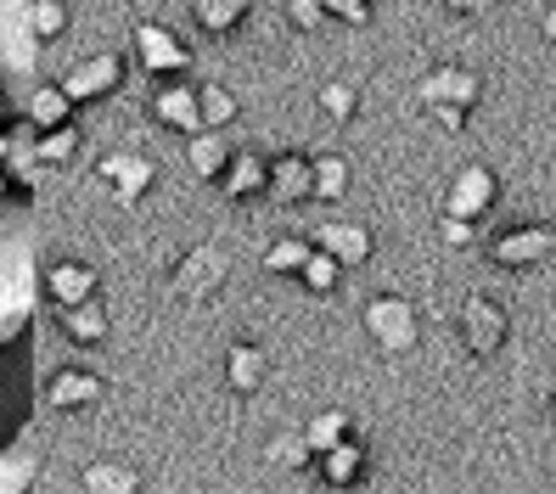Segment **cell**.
<instances>
[{
  "mask_svg": "<svg viewBox=\"0 0 556 494\" xmlns=\"http://www.w3.org/2000/svg\"><path fill=\"white\" fill-rule=\"evenodd\" d=\"M40 299V219L35 203L0 197V349L17 343V332L35 315Z\"/></svg>",
  "mask_w": 556,
  "mask_h": 494,
  "instance_id": "6da1fadb",
  "label": "cell"
},
{
  "mask_svg": "<svg viewBox=\"0 0 556 494\" xmlns=\"http://www.w3.org/2000/svg\"><path fill=\"white\" fill-rule=\"evenodd\" d=\"M489 7H495V0H450V12H462V17H478Z\"/></svg>",
  "mask_w": 556,
  "mask_h": 494,
  "instance_id": "44dd1931",
  "label": "cell"
},
{
  "mask_svg": "<svg viewBox=\"0 0 556 494\" xmlns=\"http://www.w3.org/2000/svg\"><path fill=\"white\" fill-rule=\"evenodd\" d=\"M40 85V0H0V102L23 118Z\"/></svg>",
  "mask_w": 556,
  "mask_h": 494,
  "instance_id": "7a4b0ae2",
  "label": "cell"
},
{
  "mask_svg": "<svg viewBox=\"0 0 556 494\" xmlns=\"http://www.w3.org/2000/svg\"><path fill=\"white\" fill-rule=\"evenodd\" d=\"M0 163H7V136H0ZM0 197H7V169H0Z\"/></svg>",
  "mask_w": 556,
  "mask_h": 494,
  "instance_id": "603a6c76",
  "label": "cell"
},
{
  "mask_svg": "<svg viewBox=\"0 0 556 494\" xmlns=\"http://www.w3.org/2000/svg\"><path fill=\"white\" fill-rule=\"evenodd\" d=\"M315 248L309 242H276V253H270V270H304V258H309Z\"/></svg>",
  "mask_w": 556,
  "mask_h": 494,
  "instance_id": "ac0fdd59",
  "label": "cell"
},
{
  "mask_svg": "<svg viewBox=\"0 0 556 494\" xmlns=\"http://www.w3.org/2000/svg\"><path fill=\"white\" fill-rule=\"evenodd\" d=\"M366 326H371V338H377L388 354H400V349L416 343V315H410L405 299H377V304L366 309Z\"/></svg>",
  "mask_w": 556,
  "mask_h": 494,
  "instance_id": "8992f818",
  "label": "cell"
},
{
  "mask_svg": "<svg viewBox=\"0 0 556 494\" xmlns=\"http://www.w3.org/2000/svg\"><path fill=\"white\" fill-rule=\"evenodd\" d=\"M320 102H326V113H332V118H349V113H354V90H349V85H332Z\"/></svg>",
  "mask_w": 556,
  "mask_h": 494,
  "instance_id": "ffe728a7",
  "label": "cell"
},
{
  "mask_svg": "<svg viewBox=\"0 0 556 494\" xmlns=\"http://www.w3.org/2000/svg\"><path fill=\"white\" fill-rule=\"evenodd\" d=\"M545 416H551V421H556V393H551V405H545Z\"/></svg>",
  "mask_w": 556,
  "mask_h": 494,
  "instance_id": "cb8c5ba5",
  "label": "cell"
},
{
  "mask_svg": "<svg viewBox=\"0 0 556 494\" xmlns=\"http://www.w3.org/2000/svg\"><path fill=\"white\" fill-rule=\"evenodd\" d=\"M28 483H35V449H28V439H17L0 455V489H28Z\"/></svg>",
  "mask_w": 556,
  "mask_h": 494,
  "instance_id": "8fae6325",
  "label": "cell"
},
{
  "mask_svg": "<svg viewBox=\"0 0 556 494\" xmlns=\"http://www.w3.org/2000/svg\"><path fill=\"white\" fill-rule=\"evenodd\" d=\"M556 253V230L551 225H511L495 237V248H489V258H495L501 270H534L545 265V258Z\"/></svg>",
  "mask_w": 556,
  "mask_h": 494,
  "instance_id": "3957f363",
  "label": "cell"
},
{
  "mask_svg": "<svg viewBox=\"0 0 556 494\" xmlns=\"http://www.w3.org/2000/svg\"><path fill=\"white\" fill-rule=\"evenodd\" d=\"M270 186H276V197H309V191H315V163L281 157L276 169H270Z\"/></svg>",
  "mask_w": 556,
  "mask_h": 494,
  "instance_id": "30bf717a",
  "label": "cell"
},
{
  "mask_svg": "<svg viewBox=\"0 0 556 494\" xmlns=\"http://www.w3.org/2000/svg\"><path fill=\"white\" fill-rule=\"evenodd\" d=\"M421 102H428L444 124H462V113L478 102V74H467V68H439L428 85H421Z\"/></svg>",
  "mask_w": 556,
  "mask_h": 494,
  "instance_id": "277c9868",
  "label": "cell"
},
{
  "mask_svg": "<svg viewBox=\"0 0 556 494\" xmlns=\"http://www.w3.org/2000/svg\"><path fill=\"white\" fill-rule=\"evenodd\" d=\"M354 472H359V449L354 444H332V449H326V478H332V483H354Z\"/></svg>",
  "mask_w": 556,
  "mask_h": 494,
  "instance_id": "9a60e30c",
  "label": "cell"
},
{
  "mask_svg": "<svg viewBox=\"0 0 556 494\" xmlns=\"http://www.w3.org/2000/svg\"><path fill=\"white\" fill-rule=\"evenodd\" d=\"M540 28H545V40L556 46V0H551V12H545V23H540Z\"/></svg>",
  "mask_w": 556,
  "mask_h": 494,
  "instance_id": "7402d4cb",
  "label": "cell"
},
{
  "mask_svg": "<svg viewBox=\"0 0 556 494\" xmlns=\"http://www.w3.org/2000/svg\"><path fill=\"white\" fill-rule=\"evenodd\" d=\"M28 141H35V118L23 113V124L7 136V175H12V180H23V186L35 180V147H28Z\"/></svg>",
  "mask_w": 556,
  "mask_h": 494,
  "instance_id": "9c48e42d",
  "label": "cell"
},
{
  "mask_svg": "<svg viewBox=\"0 0 556 494\" xmlns=\"http://www.w3.org/2000/svg\"><path fill=\"white\" fill-rule=\"evenodd\" d=\"M495 191H501V186H495V175L472 163V169H462V175L450 180L444 208H450V214H462V219H478L483 208H495Z\"/></svg>",
  "mask_w": 556,
  "mask_h": 494,
  "instance_id": "52a82bcc",
  "label": "cell"
},
{
  "mask_svg": "<svg viewBox=\"0 0 556 494\" xmlns=\"http://www.w3.org/2000/svg\"><path fill=\"white\" fill-rule=\"evenodd\" d=\"M338 270H343V265H338V258L326 253V248L304 258V281H309L315 292H332V287H338Z\"/></svg>",
  "mask_w": 556,
  "mask_h": 494,
  "instance_id": "4fadbf2b",
  "label": "cell"
},
{
  "mask_svg": "<svg viewBox=\"0 0 556 494\" xmlns=\"http://www.w3.org/2000/svg\"><path fill=\"white\" fill-rule=\"evenodd\" d=\"M258 377H265V359H258L253 349H237L231 354V382L248 393V388H258Z\"/></svg>",
  "mask_w": 556,
  "mask_h": 494,
  "instance_id": "2e32d148",
  "label": "cell"
},
{
  "mask_svg": "<svg viewBox=\"0 0 556 494\" xmlns=\"http://www.w3.org/2000/svg\"><path fill=\"white\" fill-rule=\"evenodd\" d=\"M265 180H270V169H265L258 157H237V169H231V191H237V197H242V191H258Z\"/></svg>",
  "mask_w": 556,
  "mask_h": 494,
  "instance_id": "e0dca14e",
  "label": "cell"
},
{
  "mask_svg": "<svg viewBox=\"0 0 556 494\" xmlns=\"http://www.w3.org/2000/svg\"><path fill=\"white\" fill-rule=\"evenodd\" d=\"M242 12H248V0H203V17H208L214 28H231Z\"/></svg>",
  "mask_w": 556,
  "mask_h": 494,
  "instance_id": "d6986e66",
  "label": "cell"
},
{
  "mask_svg": "<svg viewBox=\"0 0 556 494\" xmlns=\"http://www.w3.org/2000/svg\"><path fill=\"white\" fill-rule=\"evenodd\" d=\"M343 186H349L343 157H315V191L320 197H343Z\"/></svg>",
  "mask_w": 556,
  "mask_h": 494,
  "instance_id": "5bb4252c",
  "label": "cell"
},
{
  "mask_svg": "<svg viewBox=\"0 0 556 494\" xmlns=\"http://www.w3.org/2000/svg\"><path fill=\"white\" fill-rule=\"evenodd\" d=\"M343 433H349V416L343 410H326V416H315L309 421V449H332V444H343Z\"/></svg>",
  "mask_w": 556,
  "mask_h": 494,
  "instance_id": "7c38bea8",
  "label": "cell"
},
{
  "mask_svg": "<svg viewBox=\"0 0 556 494\" xmlns=\"http://www.w3.org/2000/svg\"><path fill=\"white\" fill-rule=\"evenodd\" d=\"M320 248L332 253L338 265H366V258H371V230L366 225H326Z\"/></svg>",
  "mask_w": 556,
  "mask_h": 494,
  "instance_id": "ba28073f",
  "label": "cell"
},
{
  "mask_svg": "<svg viewBox=\"0 0 556 494\" xmlns=\"http://www.w3.org/2000/svg\"><path fill=\"white\" fill-rule=\"evenodd\" d=\"M506 332H511V320H506V309H501L495 299H472V304L462 309V338H467V349H472L478 359L501 354Z\"/></svg>",
  "mask_w": 556,
  "mask_h": 494,
  "instance_id": "5b68a950",
  "label": "cell"
}]
</instances>
